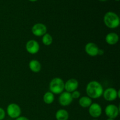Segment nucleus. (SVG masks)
Listing matches in <instances>:
<instances>
[{
	"instance_id": "1",
	"label": "nucleus",
	"mask_w": 120,
	"mask_h": 120,
	"mask_svg": "<svg viewBox=\"0 0 120 120\" xmlns=\"http://www.w3.org/2000/svg\"><path fill=\"white\" fill-rule=\"evenodd\" d=\"M103 87L101 84L97 81L89 82L86 86V93L90 98H98L103 96Z\"/></svg>"
},
{
	"instance_id": "2",
	"label": "nucleus",
	"mask_w": 120,
	"mask_h": 120,
	"mask_svg": "<svg viewBox=\"0 0 120 120\" xmlns=\"http://www.w3.org/2000/svg\"><path fill=\"white\" fill-rule=\"evenodd\" d=\"M104 23L109 28L115 29L119 26L120 19L118 15L113 12H108L104 15Z\"/></svg>"
},
{
	"instance_id": "3",
	"label": "nucleus",
	"mask_w": 120,
	"mask_h": 120,
	"mask_svg": "<svg viewBox=\"0 0 120 120\" xmlns=\"http://www.w3.org/2000/svg\"><path fill=\"white\" fill-rule=\"evenodd\" d=\"M50 91L53 94H60L64 91V83L62 79L59 77L53 78L49 84Z\"/></svg>"
},
{
	"instance_id": "4",
	"label": "nucleus",
	"mask_w": 120,
	"mask_h": 120,
	"mask_svg": "<svg viewBox=\"0 0 120 120\" xmlns=\"http://www.w3.org/2000/svg\"><path fill=\"white\" fill-rule=\"evenodd\" d=\"M7 112L9 117L16 119L21 116V109L18 104L15 103H11L7 107Z\"/></svg>"
},
{
	"instance_id": "5",
	"label": "nucleus",
	"mask_w": 120,
	"mask_h": 120,
	"mask_svg": "<svg viewBox=\"0 0 120 120\" xmlns=\"http://www.w3.org/2000/svg\"><path fill=\"white\" fill-rule=\"evenodd\" d=\"M120 109L119 107L114 104H109L105 107V115L109 118L115 119L119 115Z\"/></svg>"
},
{
	"instance_id": "6",
	"label": "nucleus",
	"mask_w": 120,
	"mask_h": 120,
	"mask_svg": "<svg viewBox=\"0 0 120 120\" xmlns=\"http://www.w3.org/2000/svg\"><path fill=\"white\" fill-rule=\"evenodd\" d=\"M32 32L38 37L43 36L47 32L46 26L42 23H36L32 28Z\"/></svg>"
},
{
	"instance_id": "7",
	"label": "nucleus",
	"mask_w": 120,
	"mask_h": 120,
	"mask_svg": "<svg viewBox=\"0 0 120 120\" xmlns=\"http://www.w3.org/2000/svg\"><path fill=\"white\" fill-rule=\"evenodd\" d=\"M103 96L105 100L108 101H112L118 97V91H117L114 88L109 87L103 91Z\"/></svg>"
},
{
	"instance_id": "8",
	"label": "nucleus",
	"mask_w": 120,
	"mask_h": 120,
	"mask_svg": "<svg viewBox=\"0 0 120 120\" xmlns=\"http://www.w3.org/2000/svg\"><path fill=\"white\" fill-rule=\"evenodd\" d=\"M73 100V99L71 97V94L70 93L63 91L62 93L60 94L59 102L61 105L65 107L70 105L72 103Z\"/></svg>"
},
{
	"instance_id": "9",
	"label": "nucleus",
	"mask_w": 120,
	"mask_h": 120,
	"mask_svg": "<svg viewBox=\"0 0 120 120\" xmlns=\"http://www.w3.org/2000/svg\"><path fill=\"white\" fill-rule=\"evenodd\" d=\"M26 49L29 53L32 55L36 54L39 51V44L35 40H29L26 44Z\"/></svg>"
},
{
	"instance_id": "10",
	"label": "nucleus",
	"mask_w": 120,
	"mask_h": 120,
	"mask_svg": "<svg viewBox=\"0 0 120 120\" xmlns=\"http://www.w3.org/2000/svg\"><path fill=\"white\" fill-rule=\"evenodd\" d=\"M89 112L90 116L93 118H98L102 114L101 107L97 103H92L89 107Z\"/></svg>"
},
{
	"instance_id": "11",
	"label": "nucleus",
	"mask_w": 120,
	"mask_h": 120,
	"mask_svg": "<svg viewBox=\"0 0 120 120\" xmlns=\"http://www.w3.org/2000/svg\"><path fill=\"white\" fill-rule=\"evenodd\" d=\"M98 50L99 48L98 46L93 42H89L85 46V52L87 55L92 57H94L98 55Z\"/></svg>"
},
{
	"instance_id": "12",
	"label": "nucleus",
	"mask_w": 120,
	"mask_h": 120,
	"mask_svg": "<svg viewBox=\"0 0 120 120\" xmlns=\"http://www.w3.org/2000/svg\"><path fill=\"white\" fill-rule=\"evenodd\" d=\"M78 87L79 82L75 79H70L64 83V89L66 90V91L70 93L75 90H77Z\"/></svg>"
},
{
	"instance_id": "13",
	"label": "nucleus",
	"mask_w": 120,
	"mask_h": 120,
	"mask_svg": "<svg viewBox=\"0 0 120 120\" xmlns=\"http://www.w3.org/2000/svg\"><path fill=\"white\" fill-rule=\"evenodd\" d=\"M119 36L118 34L114 32H110L105 36V42L110 45H114L118 43Z\"/></svg>"
},
{
	"instance_id": "14",
	"label": "nucleus",
	"mask_w": 120,
	"mask_h": 120,
	"mask_svg": "<svg viewBox=\"0 0 120 120\" xmlns=\"http://www.w3.org/2000/svg\"><path fill=\"white\" fill-rule=\"evenodd\" d=\"M29 68L34 73H38L41 70V64L37 60H32L29 63Z\"/></svg>"
},
{
	"instance_id": "15",
	"label": "nucleus",
	"mask_w": 120,
	"mask_h": 120,
	"mask_svg": "<svg viewBox=\"0 0 120 120\" xmlns=\"http://www.w3.org/2000/svg\"><path fill=\"white\" fill-rule=\"evenodd\" d=\"M55 117L57 120H68L69 117V112L64 109H60L56 112Z\"/></svg>"
},
{
	"instance_id": "16",
	"label": "nucleus",
	"mask_w": 120,
	"mask_h": 120,
	"mask_svg": "<svg viewBox=\"0 0 120 120\" xmlns=\"http://www.w3.org/2000/svg\"><path fill=\"white\" fill-rule=\"evenodd\" d=\"M79 105L83 108H87L92 104V100L88 96H83L80 98L79 100Z\"/></svg>"
},
{
	"instance_id": "17",
	"label": "nucleus",
	"mask_w": 120,
	"mask_h": 120,
	"mask_svg": "<svg viewBox=\"0 0 120 120\" xmlns=\"http://www.w3.org/2000/svg\"><path fill=\"white\" fill-rule=\"evenodd\" d=\"M43 101L47 104H51L53 103L55 100V96L54 94L50 91H48L46 93L43 97Z\"/></svg>"
},
{
	"instance_id": "18",
	"label": "nucleus",
	"mask_w": 120,
	"mask_h": 120,
	"mask_svg": "<svg viewBox=\"0 0 120 120\" xmlns=\"http://www.w3.org/2000/svg\"><path fill=\"white\" fill-rule=\"evenodd\" d=\"M42 43L45 46H49L52 43L53 38L49 34H45L42 36Z\"/></svg>"
},
{
	"instance_id": "19",
	"label": "nucleus",
	"mask_w": 120,
	"mask_h": 120,
	"mask_svg": "<svg viewBox=\"0 0 120 120\" xmlns=\"http://www.w3.org/2000/svg\"><path fill=\"white\" fill-rule=\"evenodd\" d=\"M71 94L73 99H77V98H80V91H77V90H75V91H73L72 93H71Z\"/></svg>"
},
{
	"instance_id": "20",
	"label": "nucleus",
	"mask_w": 120,
	"mask_h": 120,
	"mask_svg": "<svg viewBox=\"0 0 120 120\" xmlns=\"http://www.w3.org/2000/svg\"><path fill=\"white\" fill-rule=\"evenodd\" d=\"M5 117V111L2 108L0 107V120H3Z\"/></svg>"
},
{
	"instance_id": "21",
	"label": "nucleus",
	"mask_w": 120,
	"mask_h": 120,
	"mask_svg": "<svg viewBox=\"0 0 120 120\" xmlns=\"http://www.w3.org/2000/svg\"><path fill=\"white\" fill-rule=\"evenodd\" d=\"M15 120H29L28 118L25 117H23V116H19V117L16 118Z\"/></svg>"
},
{
	"instance_id": "22",
	"label": "nucleus",
	"mask_w": 120,
	"mask_h": 120,
	"mask_svg": "<svg viewBox=\"0 0 120 120\" xmlns=\"http://www.w3.org/2000/svg\"><path fill=\"white\" fill-rule=\"evenodd\" d=\"M104 53V50H103V49H100L98 50V55H103Z\"/></svg>"
},
{
	"instance_id": "23",
	"label": "nucleus",
	"mask_w": 120,
	"mask_h": 120,
	"mask_svg": "<svg viewBox=\"0 0 120 120\" xmlns=\"http://www.w3.org/2000/svg\"><path fill=\"white\" fill-rule=\"evenodd\" d=\"M29 1H31V2H35V1H38V0H29Z\"/></svg>"
},
{
	"instance_id": "24",
	"label": "nucleus",
	"mask_w": 120,
	"mask_h": 120,
	"mask_svg": "<svg viewBox=\"0 0 120 120\" xmlns=\"http://www.w3.org/2000/svg\"><path fill=\"white\" fill-rule=\"evenodd\" d=\"M107 120H114V119H112V118H108V119Z\"/></svg>"
},
{
	"instance_id": "25",
	"label": "nucleus",
	"mask_w": 120,
	"mask_h": 120,
	"mask_svg": "<svg viewBox=\"0 0 120 120\" xmlns=\"http://www.w3.org/2000/svg\"><path fill=\"white\" fill-rule=\"evenodd\" d=\"M100 1H107V0H100Z\"/></svg>"
},
{
	"instance_id": "26",
	"label": "nucleus",
	"mask_w": 120,
	"mask_h": 120,
	"mask_svg": "<svg viewBox=\"0 0 120 120\" xmlns=\"http://www.w3.org/2000/svg\"><path fill=\"white\" fill-rule=\"evenodd\" d=\"M115 1H120V0H115Z\"/></svg>"
},
{
	"instance_id": "27",
	"label": "nucleus",
	"mask_w": 120,
	"mask_h": 120,
	"mask_svg": "<svg viewBox=\"0 0 120 120\" xmlns=\"http://www.w3.org/2000/svg\"><path fill=\"white\" fill-rule=\"evenodd\" d=\"M96 120V119H94V120Z\"/></svg>"
},
{
	"instance_id": "28",
	"label": "nucleus",
	"mask_w": 120,
	"mask_h": 120,
	"mask_svg": "<svg viewBox=\"0 0 120 120\" xmlns=\"http://www.w3.org/2000/svg\"></svg>"
}]
</instances>
